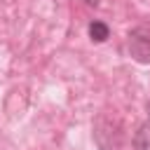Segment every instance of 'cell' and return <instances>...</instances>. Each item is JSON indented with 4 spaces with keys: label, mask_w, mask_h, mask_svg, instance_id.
I'll return each instance as SVG.
<instances>
[{
    "label": "cell",
    "mask_w": 150,
    "mask_h": 150,
    "mask_svg": "<svg viewBox=\"0 0 150 150\" xmlns=\"http://www.w3.org/2000/svg\"><path fill=\"white\" fill-rule=\"evenodd\" d=\"M94 143L98 150H120L122 148V124L112 115L101 112L94 120Z\"/></svg>",
    "instance_id": "cell-1"
},
{
    "label": "cell",
    "mask_w": 150,
    "mask_h": 150,
    "mask_svg": "<svg viewBox=\"0 0 150 150\" xmlns=\"http://www.w3.org/2000/svg\"><path fill=\"white\" fill-rule=\"evenodd\" d=\"M127 52L136 63L150 66V23H138L127 33Z\"/></svg>",
    "instance_id": "cell-2"
},
{
    "label": "cell",
    "mask_w": 150,
    "mask_h": 150,
    "mask_svg": "<svg viewBox=\"0 0 150 150\" xmlns=\"http://www.w3.org/2000/svg\"><path fill=\"white\" fill-rule=\"evenodd\" d=\"M87 35H89V40H91L94 45H101V42H105V40L110 38V26H108L105 21L94 19V21H89V26H87Z\"/></svg>",
    "instance_id": "cell-3"
},
{
    "label": "cell",
    "mask_w": 150,
    "mask_h": 150,
    "mask_svg": "<svg viewBox=\"0 0 150 150\" xmlns=\"http://www.w3.org/2000/svg\"><path fill=\"white\" fill-rule=\"evenodd\" d=\"M131 148L134 150H150V120L138 127V131L131 138Z\"/></svg>",
    "instance_id": "cell-4"
},
{
    "label": "cell",
    "mask_w": 150,
    "mask_h": 150,
    "mask_svg": "<svg viewBox=\"0 0 150 150\" xmlns=\"http://www.w3.org/2000/svg\"><path fill=\"white\" fill-rule=\"evenodd\" d=\"M82 2H84L87 7H98V2H101V0H82Z\"/></svg>",
    "instance_id": "cell-5"
},
{
    "label": "cell",
    "mask_w": 150,
    "mask_h": 150,
    "mask_svg": "<svg viewBox=\"0 0 150 150\" xmlns=\"http://www.w3.org/2000/svg\"><path fill=\"white\" fill-rule=\"evenodd\" d=\"M148 120H150V103H148Z\"/></svg>",
    "instance_id": "cell-6"
}]
</instances>
